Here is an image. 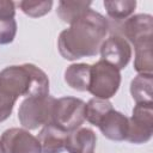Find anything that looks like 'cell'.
Returning a JSON list of instances; mask_svg holds the SVG:
<instances>
[{
	"mask_svg": "<svg viewBox=\"0 0 153 153\" xmlns=\"http://www.w3.org/2000/svg\"><path fill=\"white\" fill-rule=\"evenodd\" d=\"M153 134V103H136L131 117L128 118L126 140L140 145L151 140Z\"/></svg>",
	"mask_w": 153,
	"mask_h": 153,
	"instance_id": "cell-6",
	"label": "cell"
},
{
	"mask_svg": "<svg viewBox=\"0 0 153 153\" xmlns=\"http://www.w3.org/2000/svg\"><path fill=\"white\" fill-rule=\"evenodd\" d=\"M17 99L16 96L0 84V122H4L11 116Z\"/></svg>",
	"mask_w": 153,
	"mask_h": 153,
	"instance_id": "cell-20",
	"label": "cell"
},
{
	"mask_svg": "<svg viewBox=\"0 0 153 153\" xmlns=\"http://www.w3.org/2000/svg\"><path fill=\"white\" fill-rule=\"evenodd\" d=\"M153 41L145 42L134 47L135 59H134V69L139 74H152L153 72Z\"/></svg>",
	"mask_w": 153,
	"mask_h": 153,
	"instance_id": "cell-17",
	"label": "cell"
},
{
	"mask_svg": "<svg viewBox=\"0 0 153 153\" xmlns=\"http://www.w3.org/2000/svg\"><path fill=\"white\" fill-rule=\"evenodd\" d=\"M110 30L109 20L99 12L88 8L71 26L59 35L60 55L69 61L96 56Z\"/></svg>",
	"mask_w": 153,
	"mask_h": 153,
	"instance_id": "cell-1",
	"label": "cell"
},
{
	"mask_svg": "<svg viewBox=\"0 0 153 153\" xmlns=\"http://www.w3.org/2000/svg\"><path fill=\"white\" fill-rule=\"evenodd\" d=\"M16 35H17L16 19L0 18V44L12 43Z\"/></svg>",
	"mask_w": 153,
	"mask_h": 153,
	"instance_id": "cell-21",
	"label": "cell"
},
{
	"mask_svg": "<svg viewBox=\"0 0 153 153\" xmlns=\"http://www.w3.org/2000/svg\"><path fill=\"white\" fill-rule=\"evenodd\" d=\"M96 142V133L90 128L80 127L68 133L65 149L68 153H93Z\"/></svg>",
	"mask_w": 153,
	"mask_h": 153,
	"instance_id": "cell-12",
	"label": "cell"
},
{
	"mask_svg": "<svg viewBox=\"0 0 153 153\" xmlns=\"http://www.w3.org/2000/svg\"><path fill=\"white\" fill-rule=\"evenodd\" d=\"M112 104L109 99L91 98L85 105V120L93 126H99L102 120L112 110Z\"/></svg>",
	"mask_w": 153,
	"mask_h": 153,
	"instance_id": "cell-15",
	"label": "cell"
},
{
	"mask_svg": "<svg viewBox=\"0 0 153 153\" xmlns=\"http://www.w3.org/2000/svg\"><path fill=\"white\" fill-rule=\"evenodd\" d=\"M98 128L106 139L112 141H124L128 133V117L112 109L102 120Z\"/></svg>",
	"mask_w": 153,
	"mask_h": 153,
	"instance_id": "cell-11",
	"label": "cell"
},
{
	"mask_svg": "<svg viewBox=\"0 0 153 153\" xmlns=\"http://www.w3.org/2000/svg\"><path fill=\"white\" fill-rule=\"evenodd\" d=\"M91 76V65L73 63L65 71V81L69 87L76 91H87Z\"/></svg>",
	"mask_w": 153,
	"mask_h": 153,
	"instance_id": "cell-13",
	"label": "cell"
},
{
	"mask_svg": "<svg viewBox=\"0 0 153 153\" xmlns=\"http://www.w3.org/2000/svg\"><path fill=\"white\" fill-rule=\"evenodd\" d=\"M99 53L103 61L116 67L118 71L126 68L131 59L130 43L118 33H112L105 38Z\"/></svg>",
	"mask_w": 153,
	"mask_h": 153,
	"instance_id": "cell-8",
	"label": "cell"
},
{
	"mask_svg": "<svg viewBox=\"0 0 153 153\" xmlns=\"http://www.w3.org/2000/svg\"><path fill=\"white\" fill-rule=\"evenodd\" d=\"M130 93L136 103H153V74H137L130 82Z\"/></svg>",
	"mask_w": 153,
	"mask_h": 153,
	"instance_id": "cell-14",
	"label": "cell"
},
{
	"mask_svg": "<svg viewBox=\"0 0 153 153\" xmlns=\"http://www.w3.org/2000/svg\"><path fill=\"white\" fill-rule=\"evenodd\" d=\"M56 98L50 94L26 97L18 110V120L20 124L29 130L38 129L53 122V110Z\"/></svg>",
	"mask_w": 153,
	"mask_h": 153,
	"instance_id": "cell-3",
	"label": "cell"
},
{
	"mask_svg": "<svg viewBox=\"0 0 153 153\" xmlns=\"http://www.w3.org/2000/svg\"><path fill=\"white\" fill-rule=\"evenodd\" d=\"M103 5L108 16L116 22L126 20L134 13L136 8L135 0H105Z\"/></svg>",
	"mask_w": 153,
	"mask_h": 153,
	"instance_id": "cell-18",
	"label": "cell"
},
{
	"mask_svg": "<svg viewBox=\"0 0 153 153\" xmlns=\"http://www.w3.org/2000/svg\"><path fill=\"white\" fill-rule=\"evenodd\" d=\"M0 153H4V151H2V148H1V146H0Z\"/></svg>",
	"mask_w": 153,
	"mask_h": 153,
	"instance_id": "cell-23",
	"label": "cell"
},
{
	"mask_svg": "<svg viewBox=\"0 0 153 153\" xmlns=\"http://www.w3.org/2000/svg\"><path fill=\"white\" fill-rule=\"evenodd\" d=\"M4 153H42L36 136L24 128H10L0 136Z\"/></svg>",
	"mask_w": 153,
	"mask_h": 153,
	"instance_id": "cell-7",
	"label": "cell"
},
{
	"mask_svg": "<svg viewBox=\"0 0 153 153\" xmlns=\"http://www.w3.org/2000/svg\"><path fill=\"white\" fill-rule=\"evenodd\" d=\"M67 135V131L53 122L43 126L37 136L42 153H61L65 149Z\"/></svg>",
	"mask_w": 153,
	"mask_h": 153,
	"instance_id": "cell-10",
	"label": "cell"
},
{
	"mask_svg": "<svg viewBox=\"0 0 153 153\" xmlns=\"http://www.w3.org/2000/svg\"><path fill=\"white\" fill-rule=\"evenodd\" d=\"M121 32L134 47L145 42L153 41V17L151 14L140 13L129 17L121 25Z\"/></svg>",
	"mask_w": 153,
	"mask_h": 153,
	"instance_id": "cell-9",
	"label": "cell"
},
{
	"mask_svg": "<svg viewBox=\"0 0 153 153\" xmlns=\"http://www.w3.org/2000/svg\"><path fill=\"white\" fill-rule=\"evenodd\" d=\"M121 85L120 71L110 63L99 60L91 65L88 92L94 98L109 99L116 94Z\"/></svg>",
	"mask_w": 153,
	"mask_h": 153,
	"instance_id": "cell-4",
	"label": "cell"
},
{
	"mask_svg": "<svg viewBox=\"0 0 153 153\" xmlns=\"http://www.w3.org/2000/svg\"><path fill=\"white\" fill-rule=\"evenodd\" d=\"M91 1H59L56 14L59 18L68 24H72L75 19H78L82 13H85L90 6Z\"/></svg>",
	"mask_w": 153,
	"mask_h": 153,
	"instance_id": "cell-16",
	"label": "cell"
},
{
	"mask_svg": "<svg viewBox=\"0 0 153 153\" xmlns=\"http://www.w3.org/2000/svg\"><path fill=\"white\" fill-rule=\"evenodd\" d=\"M19 7L26 16L31 18H38L50 12L53 7V1L51 0H38V1L24 0L19 2Z\"/></svg>",
	"mask_w": 153,
	"mask_h": 153,
	"instance_id": "cell-19",
	"label": "cell"
},
{
	"mask_svg": "<svg viewBox=\"0 0 153 153\" xmlns=\"http://www.w3.org/2000/svg\"><path fill=\"white\" fill-rule=\"evenodd\" d=\"M0 84L17 98L49 94L48 75L33 63L4 68L0 72Z\"/></svg>",
	"mask_w": 153,
	"mask_h": 153,
	"instance_id": "cell-2",
	"label": "cell"
},
{
	"mask_svg": "<svg viewBox=\"0 0 153 153\" xmlns=\"http://www.w3.org/2000/svg\"><path fill=\"white\" fill-rule=\"evenodd\" d=\"M86 103L75 97H62L56 99L53 110V123L69 133L81 127L85 121Z\"/></svg>",
	"mask_w": 153,
	"mask_h": 153,
	"instance_id": "cell-5",
	"label": "cell"
},
{
	"mask_svg": "<svg viewBox=\"0 0 153 153\" xmlns=\"http://www.w3.org/2000/svg\"><path fill=\"white\" fill-rule=\"evenodd\" d=\"M14 2L10 0H0V18L13 19L16 16Z\"/></svg>",
	"mask_w": 153,
	"mask_h": 153,
	"instance_id": "cell-22",
	"label": "cell"
}]
</instances>
